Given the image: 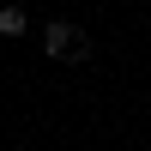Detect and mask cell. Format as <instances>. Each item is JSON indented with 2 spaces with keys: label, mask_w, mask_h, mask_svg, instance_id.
Wrapping results in <instances>:
<instances>
[{
  "label": "cell",
  "mask_w": 151,
  "mask_h": 151,
  "mask_svg": "<svg viewBox=\"0 0 151 151\" xmlns=\"http://www.w3.org/2000/svg\"><path fill=\"white\" fill-rule=\"evenodd\" d=\"M42 48H48V55H85V42H79V30H73L67 18H55V24L42 30Z\"/></svg>",
  "instance_id": "6da1fadb"
},
{
  "label": "cell",
  "mask_w": 151,
  "mask_h": 151,
  "mask_svg": "<svg viewBox=\"0 0 151 151\" xmlns=\"http://www.w3.org/2000/svg\"><path fill=\"white\" fill-rule=\"evenodd\" d=\"M24 30H30V18H24L18 6H6V12H0V36H24Z\"/></svg>",
  "instance_id": "7a4b0ae2"
}]
</instances>
